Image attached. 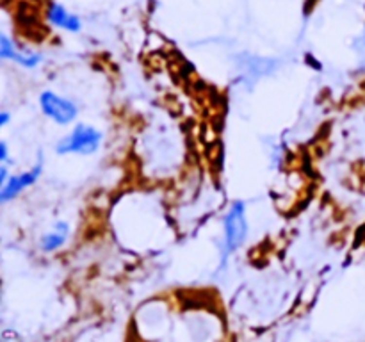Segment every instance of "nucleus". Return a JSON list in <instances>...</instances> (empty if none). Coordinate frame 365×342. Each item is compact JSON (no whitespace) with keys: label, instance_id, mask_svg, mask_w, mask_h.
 Wrapping results in <instances>:
<instances>
[{"label":"nucleus","instance_id":"obj_7","mask_svg":"<svg viewBox=\"0 0 365 342\" xmlns=\"http://www.w3.org/2000/svg\"><path fill=\"white\" fill-rule=\"evenodd\" d=\"M47 18L54 27L63 29V31L77 32L78 29H80V20H78L75 15H70L68 11L59 4H52L50 7H48Z\"/></svg>","mask_w":365,"mask_h":342},{"label":"nucleus","instance_id":"obj_3","mask_svg":"<svg viewBox=\"0 0 365 342\" xmlns=\"http://www.w3.org/2000/svg\"><path fill=\"white\" fill-rule=\"evenodd\" d=\"M39 109H41L43 116L54 121L55 125L66 127L72 125L78 116V107L68 96L55 93V91H43L37 98Z\"/></svg>","mask_w":365,"mask_h":342},{"label":"nucleus","instance_id":"obj_10","mask_svg":"<svg viewBox=\"0 0 365 342\" xmlns=\"http://www.w3.org/2000/svg\"><path fill=\"white\" fill-rule=\"evenodd\" d=\"M9 119H11L9 113H7V111H2V113H0V127H5V125L9 123Z\"/></svg>","mask_w":365,"mask_h":342},{"label":"nucleus","instance_id":"obj_5","mask_svg":"<svg viewBox=\"0 0 365 342\" xmlns=\"http://www.w3.org/2000/svg\"><path fill=\"white\" fill-rule=\"evenodd\" d=\"M0 57L4 61H13L20 66L27 68V70H32V68H37L41 64L43 57L39 54L34 52H21L15 47V43L11 41L7 36L0 38Z\"/></svg>","mask_w":365,"mask_h":342},{"label":"nucleus","instance_id":"obj_4","mask_svg":"<svg viewBox=\"0 0 365 342\" xmlns=\"http://www.w3.org/2000/svg\"><path fill=\"white\" fill-rule=\"evenodd\" d=\"M41 173H43V161L39 159L31 170H25L23 173H18V175H11L9 180L0 187V202L7 203L11 200H15V198H18L21 192L27 191L29 187H32L36 184L37 178L41 176Z\"/></svg>","mask_w":365,"mask_h":342},{"label":"nucleus","instance_id":"obj_9","mask_svg":"<svg viewBox=\"0 0 365 342\" xmlns=\"http://www.w3.org/2000/svg\"><path fill=\"white\" fill-rule=\"evenodd\" d=\"M9 176H11V173H9V168H7V164H2V166H0V187L9 180Z\"/></svg>","mask_w":365,"mask_h":342},{"label":"nucleus","instance_id":"obj_1","mask_svg":"<svg viewBox=\"0 0 365 342\" xmlns=\"http://www.w3.org/2000/svg\"><path fill=\"white\" fill-rule=\"evenodd\" d=\"M102 132L88 123H77L55 145L59 155H93L102 145Z\"/></svg>","mask_w":365,"mask_h":342},{"label":"nucleus","instance_id":"obj_2","mask_svg":"<svg viewBox=\"0 0 365 342\" xmlns=\"http://www.w3.org/2000/svg\"><path fill=\"white\" fill-rule=\"evenodd\" d=\"M250 233L244 202H234L223 218V255H232L242 246Z\"/></svg>","mask_w":365,"mask_h":342},{"label":"nucleus","instance_id":"obj_6","mask_svg":"<svg viewBox=\"0 0 365 342\" xmlns=\"http://www.w3.org/2000/svg\"><path fill=\"white\" fill-rule=\"evenodd\" d=\"M70 232H72V228H70V225L66 223V221H57V223L54 225V227L39 239V248H41V251H45V253H54V251L61 249L64 244H66V241H68Z\"/></svg>","mask_w":365,"mask_h":342},{"label":"nucleus","instance_id":"obj_8","mask_svg":"<svg viewBox=\"0 0 365 342\" xmlns=\"http://www.w3.org/2000/svg\"><path fill=\"white\" fill-rule=\"evenodd\" d=\"M0 162L2 164H9V150H7V143L0 141Z\"/></svg>","mask_w":365,"mask_h":342}]
</instances>
